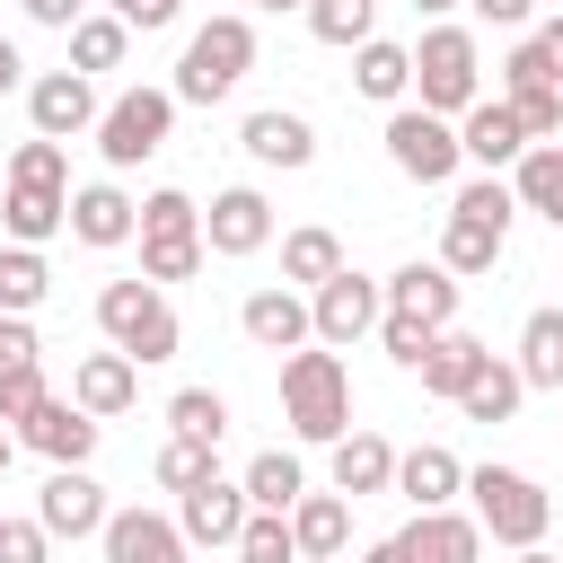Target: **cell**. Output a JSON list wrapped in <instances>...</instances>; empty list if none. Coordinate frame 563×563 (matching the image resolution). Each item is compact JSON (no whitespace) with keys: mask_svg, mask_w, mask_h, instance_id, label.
Masks as SVG:
<instances>
[{"mask_svg":"<svg viewBox=\"0 0 563 563\" xmlns=\"http://www.w3.org/2000/svg\"><path fill=\"white\" fill-rule=\"evenodd\" d=\"M282 422H290L299 440H317V449H334V440L352 431V369H343V352L299 343V352L282 361Z\"/></svg>","mask_w":563,"mask_h":563,"instance_id":"cell-1","label":"cell"},{"mask_svg":"<svg viewBox=\"0 0 563 563\" xmlns=\"http://www.w3.org/2000/svg\"><path fill=\"white\" fill-rule=\"evenodd\" d=\"M510 220H519V202H510V176H475V185H457V202H449V229H440V273H493L501 264V246H510Z\"/></svg>","mask_w":563,"mask_h":563,"instance_id":"cell-2","label":"cell"},{"mask_svg":"<svg viewBox=\"0 0 563 563\" xmlns=\"http://www.w3.org/2000/svg\"><path fill=\"white\" fill-rule=\"evenodd\" d=\"M97 325H106V352H123L132 369L185 352V325H176V308H167L158 282H106L97 290Z\"/></svg>","mask_w":563,"mask_h":563,"instance_id":"cell-3","label":"cell"},{"mask_svg":"<svg viewBox=\"0 0 563 563\" xmlns=\"http://www.w3.org/2000/svg\"><path fill=\"white\" fill-rule=\"evenodd\" d=\"M255 70V26L246 18H202L194 35H185V53H176V106H220L238 79Z\"/></svg>","mask_w":563,"mask_h":563,"instance_id":"cell-4","label":"cell"},{"mask_svg":"<svg viewBox=\"0 0 563 563\" xmlns=\"http://www.w3.org/2000/svg\"><path fill=\"white\" fill-rule=\"evenodd\" d=\"M141 282H194L202 273V202L194 194H176V185H158V194H141Z\"/></svg>","mask_w":563,"mask_h":563,"instance_id":"cell-5","label":"cell"},{"mask_svg":"<svg viewBox=\"0 0 563 563\" xmlns=\"http://www.w3.org/2000/svg\"><path fill=\"white\" fill-rule=\"evenodd\" d=\"M466 519L493 537V545H545V519H554V501L537 493V475H519V466H466Z\"/></svg>","mask_w":563,"mask_h":563,"instance_id":"cell-6","label":"cell"},{"mask_svg":"<svg viewBox=\"0 0 563 563\" xmlns=\"http://www.w3.org/2000/svg\"><path fill=\"white\" fill-rule=\"evenodd\" d=\"M475 97H484V53H475V35H466V26H422V44H413V106L457 123Z\"/></svg>","mask_w":563,"mask_h":563,"instance_id":"cell-7","label":"cell"},{"mask_svg":"<svg viewBox=\"0 0 563 563\" xmlns=\"http://www.w3.org/2000/svg\"><path fill=\"white\" fill-rule=\"evenodd\" d=\"M167 132H176V97H167V88H123V97L97 106V158H106V167L158 158Z\"/></svg>","mask_w":563,"mask_h":563,"instance_id":"cell-8","label":"cell"},{"mask_svg":"<svg viewBox=\"0 0 563 563\" xmlns=\"http://www.w3.org/2000/svg\"><path fill=\"white\" fill-rule=\"evenodd\" d=\"M387 158H396V176H413V185H449L466 158H457V123L449 114H422L413 97L405 106H387Z\"/></svg>","mask_w":563,"mask_h":563,"instance_id":"cell-9","label":"cell"},{"mask_svg":"<svg viewBox=\"0 0 563 563\" xmlns=\"http://www.w3.org/2000/svg\"><path fill=\"white\" fill-rule=\"evenodd\" d=\"M378 317H387V299H378V282H369V273H352V264H343L334 282H317V290H308V334H317L325 352L361 343Z\"/></svg>","mask_w":563,"mask_h":563,"instance_id":"cell-10","label":"cell"},{"mask_svg":"<svg viewBox=\"0 0 563 563\" xmlns=\"http://www.w3.org/2000/svg\"><path fill=\"white\" fill-rule=\"evenodd\" d=\"M457 290H466V282H457V273H440V264H422V255H413V264H396V273L378 282L387 317H413L422 334H449V325H457Z\"/></svg>","mask_w":563,"mask_h":563,"instance_id":"cell-11","label":"cell"},{"mask_svg":"<svg viewBox=\"0 0 563 563\" xmlns=\"http://www.w3.org/2000/svg\"><path fill=\"white\" fill-rule=\"evenodd\" d=\"M264 246H273V202H264L255 185L211 194V211H202V255H264Z\"/></svg>","mask_w":563,"mask_h":563,"instance_id":"cell-12","label":"cell"},{"mask_svg":"<svg viewBox=\"0 0 563 563\" xmlns=\"http://www.w3.org/2000/svg\"><path fill=\"white\" fill-rule=\"evenodd\" d=\"M35 528L44 537H97L106 528V484L88 466H53L44 493H35Z\"/></svg>","mask_w":563,"mask_h":563,"instance_id":"cell-13","label":"cell"},{"mask_svg":"<svg viewBox=\"0 0 563 563\" xmlns=\"http://www.w3.org/2000/svg\"><path fill=\"white\" fill-rule=\"evenodd\" d=\"M26 123H35V141L97 132V88L79 70H44V79H26Z\"/></svg>","mask_w":563,"mask_h":563,"instance_id":"cell-14","label":"cell"},{"mask_svg":"<svg viewBox=\"0 0 563 563\" xmlns=\"http://www.w3.org/2000/svg\"><path fill=\"white\" fill-rule=\"evenodd\" d=\"M519 150H528V132H519V114H510L501 97H475V106L457 114V158H466V167L501 176V167H519Z\"/></svg>","mask_w":563,"mask_h":563,"instance_id":"cell-15","label":"cell"},{"mask_svg":"<svg viewBox=\"0 0 563 563\" xmlns=\"http://www.w3.org/2000/svg\"><path fill=\"white\" fill-rule=\"evenodd\" d=\"M238 528H246V493H238L229 475L176 493V537H185V545H238Z\"/></svg>","mask_w":563,"mask_h":563,"instance_id":"cell-16","label":"cell"},{"mask_svg":"<svg viewBox=\"0 0 563 563\" xmlns=\"http://www.w3.org/2000/svg\"><path fill=\"white\" fill-rule=\"evenodd\" d=\"M97 537H106V563H185V554H194V545L176 537V519H158V510H141V501H132V510H106Z\"/></svg>","mask_w":563,"mask_h":563,"instance_id":"cell-17","label":"cell"},{"mask_svg":"<svg viewBox=\"0 0 563 563\" xmlns=\"http://www.w3.org/2000/svg\"><path fill=\"white\" fill-rule=\"evenodd\" d=\"M238 150H246L255 167H308V158H317V123L290 114V106H255L246 132H238Z\"/></svg>","mask_w":563,"mask_h":563,"instance_id":"cell-18","label":"cell"},{"mask_svg":"<svg viewBox=\"0 0 563 563\" xmlns=\"http://www.w3.org/2000/svg\"><path fill=\"white\" fill-rule=\"evenodd\" d=\"M238 325H246V343H255V352H299V343H317V334H308V299H299L290 282H273V290H246Z\"/></svg>","mask_w":563,"mask_h":563,"instance_id":"cell-19","label":"cell"},{"mask_svg":"<svg viewBox=\"0 0 563 563\" xmlns=\"http://www.w3.org/2000/svg\"><path fill=\"white\" fill-rule=\"evenodd\" d=\"M70 405H79L88 422H114V413L141 405V369H132L123 352H88V361L70 369Z\"/></svg>","mask_w":563,"mask_h":563,"instance_id":"cell-20","label":"cell"},{"mask_svg":"<svg viewBox=\"0 0 563 563\" xmlns=\"http://www.w3.org/2000/svg\"><path fill=\"white\" fill-rule=\"evenodd\" d=\"M97 431H106V422H88V413H79V405H62V396H44V405L18 422V440H26L35 457H53V466H88Z\"/></svg>","mask_w":563,"mask_h":563,"instance_id":"cell-21","label":"cell"},{"mask_svg":"<svg viewBox=\"0 0 563 563\" xmlns=\"http://www.w3.org/2000/svg\"><path fill=\"white\" fill-rule=\"evenodd\" d=\"M405 563H484V528L466 510H413V528H396Z\"/></svg>","mask_w":563,"mask_h":563,"instance_id":"cell-22","label":"cell"},{"mask_svg":"<svg viewBox=\"0 0 563 563\" xmlns=\"http://www.w3.org/2000/svg\"><path fill=\"white\" fill-rule=\"evenodd\" d=\"M387 493H405L413 510H449L457 493H466V466L440 449V440H422V449H396V484Z\"/></svg>","mask_w":563,"mask_h":563,"instance_id":"cell-23","label":"cell"},{"mask_svg":"<svg viewBox=\"0 0 563 563\" xmlns=\"http://www.w3.org/2000/svg\"><path fill=\"white\" fill-rule=\"evenodd\" d=\"M282 519L299 537V563H343V545H352V501L343 493H299Z\"/></svg>","mask_w":563,"mask_h":563,"instance_id":"cell-24","label":"cell"},{"mask_svg":"<svg viewBox=\"0 0 563 563\" xmlns=\"http://www.w3.org/2000/svg\"><path fill=\"white\" fill-rule=\"evenodd\" d=\"M0 229H9V246H44V238L70 229V194H53V185H9V176H0Z\"/></svg>","mask_w":563,"mask_h":563,"instance_id":"cell-25","label":"cell"},{"mask_svg":"<svg viewBox=\"0 0 563 563\" xmlns=\"http://www.w3.org/2000/svg\"><path fill=\"white\" fill-rule=\"evenodd\" d=\"M132 229H141V202H132L123 185H106V176H97V185H79V194H70V238H79V246H123Z\"/></svg>","mask_w":563,"mask_h":563,"instance_id":"cell-26","label":"cell"},{"mask_svg":"<svg viewBox=\"0 0 563 563\" xmlns=\"http://www.w3.org/2000/svg\"><path fill=\"white\" fill-rule=\"evenodd\" d=\"M396 484V449L378 440V431H343L334 440V493L343 501H369V493H387Z\"/></svg>","mask_w":563,"mask_h":563,"instance_id":"cell-27","label":"cell"},{"mask_svg":"<svg viewBox=\"0 0 563 563\" xmlns=\"http://www.w3.org/2000/svg\"><path fill=\"white\" fill-rule=\"evenodd\" d=\"M510 202L563 229V141H528V150H519V167H510Z\"/></svg>","mask_w":563,"mask_h":563,"instance_id":"cell-28","label":"cell"},{"mask_svg":"<svg viewBox=\"0 0 563 563\" xmlns=\"http://www.w3.org/2000/svg\"><path fill=\"white\" fill-rule=\"evenodd\" d=\"M352 88L378 97V106H405V97H413V44H378V35H369V44L352 53Z\"/></svg>","mask_w":563,"mask_h":563,"instance_id":"cell-29","label":"cell"},{"mask_svg":"<svg viewBox=\"0 0 563 563\" xmlns=\"http://www.w3.org/2000/svg\"><path fill=\"white\" fill-rule=\"evenodd\" d=\"M238 493H246V510H290V501L308 493V466H299L290 449H255L246 475H238Z\"/></svg>","mask_w":563,"mask_h":563,"instance_id":"cell-30","label":"cell"},{"mask_svg":"<svg viewBox=\"0 0 563 563\" xmlns=\"http://www.w3.org/2000/svg\"><path fill=\"white\" fill-rule=\"evenodd\" d=\"M510 369H519V387H563V308H528Z\"/></svg>","mask_w":563,"mask_h":563,"instance_id":"cell-31","label":"cell"},{"mask_svg":"<svg viewBox=\"0 0 563 563\" xmlns=\"http://www.w3.org/2000/svg\"><path fill=\"white\" fill-rule=\"evenodd\" d=\"M334 273H343V238H334V229H290V238H282V282H290L299 299H308L317 282H334Z\"/></svg>","mask_w":563,"mask_h":563,"instance_id":"cell-32","label":"cell"},{"mask_svg":"<svg viewBox=\"0 0 563 563\" xmlns=\"http://www.w3.org/2000/svg\"><path fill=\"white\" fill-rule=\"evenodd\" d=\"M475 369H484V343L449 325V334H431V352H422V396H449V405H457Z\"/></svg>","mask_w":563,"mask_h":563,"instance_id":"cell-33","label":"cell"},{"mask_svg":"<svg viewBox=\"0 0 563 563\" xmlns=\"http://www.w3.org/2000/svg\"><path fill=\"white\" fill-rule=\"evenodd\" d=\"M123 53H132V26H123V18L88 9V18L70 26V70H79V79H97V70H123Z\"/></svg>","mask_w":563,"mask_h":563,"instance_id":"cell-34","label":"cell"},{"mask_svg":"<svg viewBox=\"0 0 563 563\" xmlns=\"http://www.w3.org/2000/svg\"><path fill=\"white\" fill-rule=\"evenodd\" d=\"M519 396H528V387H519V369H510L501 352H484V369L466 378L457 413H466V422H510V413H519Z\"/></svg>","mask_w":563,"mask_h":563,"instance_id":"cell-35","label":"cell"},{"mask_svg":"<svg viewBox=\"0 0 563 563\" xmlns=\"http://www.w3.org/2000/svg\"><path fill=\"white\" fill-rule=\"evenodd\" d=\"M53 290V264L44 246H0V317H35Z\"/></svg>","mask_w":563,"mask_h":563,"instance_id":"cell-36","label":"cell"},{"mask_svg":"<svg viewBox=\"0 0 563 563\" xmlns=\"http://www.w3.org/2000/svg\"><path fill=\"white\" fill-rule=\"evenodd\" d=\"M167 431L220 449V431H229V396H220V387H176V396H167Z\"/></svg>","mask_w":563,"mask_h":563,"instance_id":"cell-37","label":"cell"},{"mask_svg":"<svg viewBox=\"0 0 563 563\" xmlns=\"http://www.w3.org/2000/svg\"><path fill=\"white\" fill-rule=\"evenodd\" d=\"M369 18H378V0H308V35L334 44V53H361L369 44Z\"/></svg>","mask_w":563,"mask_h":563,"instance_id":"cell-38","label":"cell"},{"mask_svg":"<svg viewBox=\"0 0 563 563\" xmlns=\"http://www.w3.org/2000/svg\"><path fill=\"white\" fill-rule=\"evenodd\" d=\"M229 554H238V563H299V537H290L282 510H246V528H238Z\"/></svg>","mask_w":563,"mask_h":563,"instance_id":"cell-39","label":"cell"},{"mask_svg":"<svg viewBox=\"0 0 563 563\" xmlns=\"http://www.w3.org/2000/svg\"><path fill=\"white\" fill-rule=\"evenodd\" d=\"M0 176H9V185H53V194H70V158H62V141H18Z\"/></svg>","mask_w":563,"mask_h":563,"instance_id":"cell-40","label":"cell"},{"mask_svg":"<svg viewBox=\"0 0 563 563\" xmlns=\"http://www.w3.org/2000/svg\"><path fill=\"white\" fill-rule=\"evenodd\" d=\"M528 88H563V70L545 62V44H537V35H519V44H510V62H501V97H528Z\"/></svg>","mask_w":563,"mask_h":563,"instance_id":"cell-41","label":"cell"},{"mask_svg":"<svg viewBox=\"0 0 563 563\" xmlns=\"http://www.w3.org/2000/svg\"><path fill=\"white\" fill-rule=\"evenodd\" d=\"M211 475H220V457H211L202 440H167V449H158V484H167V493H194V484H211Z\"/></svg>","mask_w":563,"mask_h":563,"instance_id":"cell-42","label":"cell"},{"mask_svg":"<svg viewBox=\"0 0 563 563\" xmlns=\"http://www.w3.org/2000/svg\"><path fill=\"white\" fill-rule=\"evenodd\" d=\"M501 106L519 114L528 141H554V132H563V88H528V97H501Z\"/></svg>","mask_w":563,"mask_h":563,"instance_id":"cell-43","label":"cell"},{"mask_svg":"<svg viewBox=\"0 0 563 563\" xmlns=\"http://www.w3.org/2000/svg\"><path fill=\"white\" fill-rule=\"evenodd\" d=\"M44 396H53V387H44V361H26V369H9V378H0V422H26V413H35Z\"/></svg>","mask_w":563,"mask_h":563,"instance_id":"cell-44","label":"cell"},{"mask_svg":"<svg viewBox=\"0 0 563 563\" xmlns=\"http://www.w3.org/2000/svg\"><path fill=\"white\" fill-rule=\"evenodd\" d=\"M378 343H387L396 369H422V352H431V334H422L413 317H378Z\"/></svg>","mask_w":563,"mask_h":563,"instance_id":"cell-45","label":"cell"},{"mask_svg":"<svg viewBox=\"0 0 563 563\" xmlns=\"http://www.w3.org/2000/svg\"><path fill=\"white\" fill-rule=\"evenodd\" d=\"M0 563H53V537L35 519H0Z\"/></svg>","mask_w":563,"mask_h":563,"instance_id":"cell-46","label":"cell"},{"mask_svg":"<svg viewBox=\"0 0 563 563\" xmlns=\"http://www.w3.org/2000/svg\"><path fill=\"white\" fill-rule=\"evenodd\" d=\"M106 18H123L132 35H158V26L185 18V0H106Z\"/></svg>","mask_w":563,"mask_h":563,"instance_id":"cell-47","label":"cell"},{"mask_svg":"<svg viewBox=\"0 0 563 563\" xmlns=\"http://www.w3.org/2000/svg\"><path fill=\"white\" fill-rule=\"evenodd\" d=\"M35 352H44V343H35V325H26V317H0V378H9V369H26Z\"/></svg>","mask_w":563,"mask_h":563,"instance_id":"cell-48","label":"cell"},{"mask_svg":"<svg viewBox=\"0 0 563 563\" xmlns=\"http://www.w3.org/2000/svg\"><path fill=\"white\" fill-rule=\"evenodd\" d=\"M18 9H26L35 26H62V35H70L79 18H88V0H18Z\"/></svg>","mask_w":563,"mask_h":563,"instance_id":"cell-49","label":"cell"},{"mask_svg":"<svg viewBox=\"0 0 563 563\" xmlns=\"http://www.w3.org/2000/svg\"><path fill=\"white\" fill-rule=\"evenodd\" d=\"M466 9H475L484 26H528V18H537V0H466Z\"/></svg>","mask_w":563,"mask_h":563,"instance_id":"cell-50","label":"cell"},{"mask_svg":"<svg viewBox=\"0 0 563 563\" xmlns=\"http://www.w3.org/2000/svg\"><path fill=\"white\" fill-rule=\"evenodd\" d=\"M9 88H26V53L0 35V97H9Z\"/></svg>","mask_w":563,"mask_h":563,"instance_id":"cell-51","label":"cell"},{"mask_svg":"<svg viewBox=\"0 0 563 563\" xmlns=\"http://www.w3.org/2000/svg\"><path fill=\"white\" fill-rule=\"evenodd\" d=\"M537 44H545V62H554V70H563V9H554V18H545V26H537Z\"/></svg>","mask_w":563,"mask_h":563,"instance_id":"cell-52","label":"cell"},{"mask_svg":"<svg viewBox=\"0 0 563 563\" xmlns=\"http://www.w3.org/2000/svg\"><path fill=\"white\" fill-rule=\"evenodd\" d=\"M361 563H405V545H396V537H378V545H369Z\"/></svg>","mask_w":563,"mask_h":563,"instance_id":"cell-53","label":"cell"},{"mask_svg":"<svg viewBox=\"0 0 563 563\" xmlns=\"http://www.w3.org/2000/svg\"><path fill=\"white\" fill-rule=\"evenodd\" d=\"M413 9H422V18H449V9H466V0H413Z\"/></svg>","mask_w":563,"mask_h":563,"instance_id":"cell-54","label":"cell"},{"mask_svg":"<svg viewBox=\"0 0 563 563\" xmlns=\"http://www.w3.org/2000/svg\"><path fill=\"white\" fill-rule=\"evenodd\" d=\"M510 563H563V554H545V545H519V554H510Z\"/></svg>","mask_w":563,"mask_h":563,"instance_id":"cell-55","label":"cell"},{"mask_svg":"<svg viewBox=\"0 0 563 563\" xmlns=\"http://www.w3.org/2000/svg\"><path fill=\"white\" fill-rule=\"evenodd\" d=\"M9 457H18V431H0V475H9Z\"/></svg>","mask_w":563,"mask_h":563,"instance_id":"cell-56","label":"cell"},{"mask_svg":"<svg viewBox=\"0 0 563 563\" xmlns=\"http://www.w3.org/2000/svg\"><path fill=\"white\" fill-rule=\"evenodd\" d=\"M255 9H273V18H282V9H308V0H255Z\"/></svg>","mask_w":563,"mask_h":563,"instance_id":"cell-57","label":"cell"},{"mask_svg":"<svg viewBox=\"0 0 563 563\" xmlns=\"http://www.w3.org/2000/svg\"><path fill=\"white\" fill-rule=\"evenodd\" d=\"M554 9H563V0H554Z\"/></svg>","mask_w":563,"mask_h":563,"instance_id":"cell-58","label":"cell"}]
</instances>
